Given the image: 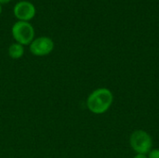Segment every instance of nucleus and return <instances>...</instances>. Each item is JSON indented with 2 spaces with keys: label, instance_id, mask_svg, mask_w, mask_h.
<instances>
[{
  "label": "nucleus",
  "instance_id": "obj_2",
  "mask_svg": "<svg viewBox=\"0 0 159 158\" xmlns=\"http://www.w3.org/2000/svg\"><path fill=\"white\" fill-rule=\"evenodd\" d=\"M131 148L140 155H146L151 152L153 147L152 137L144 130L134 131L129 138Z\"/></svg>",
  "mask_w": 159,
  "mask_h": 158
},
{
  "label": "nucleus",
  "instance_id": "obj_3",
  "mask_svg": "<svg viewBox=\"0 0 159 158\" xmlns=\"http://www.w3.org/2000/svg\"><path fill=\"white\" fill-rule=\"evenodd\" d=\"M11 33L16 43L22 46L30 45L34 37V30L28 21L19 20L15 22L12 26Z\"/></svg>",
  "mask_w": 159,
  "mask_h": 158
},
{
  "label": "nucleus",
  "instance_id": "obj_5",
  "mask_svg": "<svg viewBox=\"0 0 159 158\" xmlns=\"http://www.w3.org/2000/svg\"><path fill=\"white\" fill-rule=\"evenodd\" d=\"M14 15L20 20L28 21L34 17L35 7L28 1L18 2L14 7Z\"/></svg>",
  "mask_w": 159,
  "mask_h": 158
},
{
  "label": "nucleus",
  "instance_id": "obj_10",
  "mask_svg": "<svg viewBox=\"0 0 159 158\" xmlns=\"http://www.w3.org/2000/svg\"><path fill=\"white\" fill-rule=\"evenodd\" d=\"M1 12H2V7H1V5H0V14H1Z\"/></svg>",
  "mask_w": 159,
  "mask_h": 158
},
{
  "label": "nucleus",
  "instance_id": "obj_1",
  "mask_svg": "<svg viewBox=\"0 0 159 158\" xmlns=\"http://www.w3.org/2000/svg\"><path fill=\"white\" fill-rule=\"evenodd\" d=\"M114 101L113 93L106 88H100L93 90L87 99L88 109L95 115L106 113Z\"/></svg>",
  "mask_w": 159,
  "mask_h": 158
},
{
  "label": "nucleus",
  "instance_id": "obj_4",
  "mask_svg": "<svg viewBox=\"0 0 159 158\" xmlns=\"http://www.w3.org/2000/svg\"><path fill=\"white\" fill-rule=\"evenodd\" d=\"M54 48V42L48 36H40L32 41L30 44V51L37 57L47 56Z\"/></svg>",
  "mask_w": 159,
  "mask_h": 158
},
{
  "label": "nucleus",
  "instance_id": "obj_8",
  "mask_svg": "<svg viewBox=\"0 0 159 158\" xmlns=\"http://www.w3.org/2000/svg\"><path fill=\"white\" fill-rule=\"evenodd\" d=\"M133 158H148L145 155H140V154H137Z\"/></svg>",
  "mask_w": 159,
  "mask_h": 158
},
{
  "label": "nucleus",
  "instance_id": "obj_6",
  "mask_svg": "<svg viewBox=\"0 0 159 158\" xmlns=\"http://www.w3.org/2000/svg\"><path fill=\"white\" fill-rule=\"evenodd\" d=\"M24 48L23 46L19 43H13L8 47V55L11 59L17 60L23 56Z\"/></svg>",
  "mask_w": 159,
  "mask_h": 158
},
{
  "label": "nucleus",
  "instance_id": "obj_7",
  "mask_svg": "<svg viewBox=\"0 0 159 158\" xmlns=\"http://www.w3.org/2000/svg\"><path fill=\"white\" fill-rule=\"evenodd\" d=\"M148 158H159V149L151 150V152L149 153Z\"/></svg>",
  "mask_w": 159,
  "mask_h": 158
},
{
  "label": "nucleus",
  "instance_id": "obj_9",
  "mask_svg": "<svg viewBox=\"0 0 159 158\" xmlns=\"http://www.w3.org/2000/svg\"><path fill=\"white\" fill-rule=\"evenodd\" d=\"M11 0H0V4H7L8 2H10Z\"/></svg>",
  "mask_w": 159,
  "mask_h": 158
}]
</instances>
